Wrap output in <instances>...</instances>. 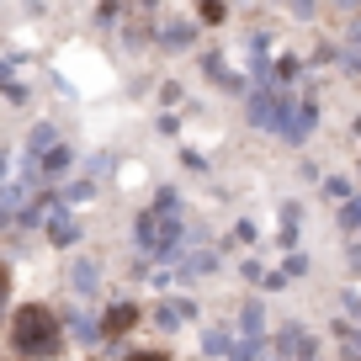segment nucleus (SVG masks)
Returning a JSON list of instances; mask_svg holds the SVG:
<instances>
[{
  "label": "nucleus",
  "instance_id": "nucleus-1",
  "mask_svg": "<svg viewBox=\"0 0 361 361\" xmlns=\"http://www.w3.org/2000/svg\"><path fill=\"white\" fill-rule=\"evenodd\" d=\"M6 345L16 361H54L64 350V324L48 303H16L6 314Z\"/></svg>",
  "mask_w": 361,
  "mask_h": 361
},
{
  "label": "nucleus",
  "instance_id": "nucleus-2",
  "mask_svg": "<svg viewBox=\"0 0 361 361\" xmlns=\"http://www.w3.org/2000/svg\"><path fill=\"white\" fill-rule=\"evenodd\" d=\"M133 324H138V308H133V303H117V308H106V319H102V329H106V335H128Z\"/></svg>",
  "mask_w": 361,
  "mask_h": 361
},
{
  "label": "nucleus",
  "instance_id": "nucleus-3",
  "mask_svg": "<svg viewBox=\"0 0 361 361\" xmlns=\"http://www.w3.org/2000/svg\"><path fill=\"white\" fill-rule=\"evenodd\" d=\"M6 314H11V266L0 260V324H6Z\"/></svg>",
  "mask_w": 361,
  "mask_h": 361
},
{
  "label": "nucleus",
  "instance_id": "nucleus-4",
  "mask_svg": "<svg viewBox=\"0 0 361 361\" xmlns=\"http://www.w3.org/2000/svg\"><path fill=\"white\" fill-rule=\"evenodd\" d=\"M123 361H176V356H170L165 345H138V350H128Z\"/></svg>",
  "mask_w": 361,
  "mask_h": 361
}]
</instances>
